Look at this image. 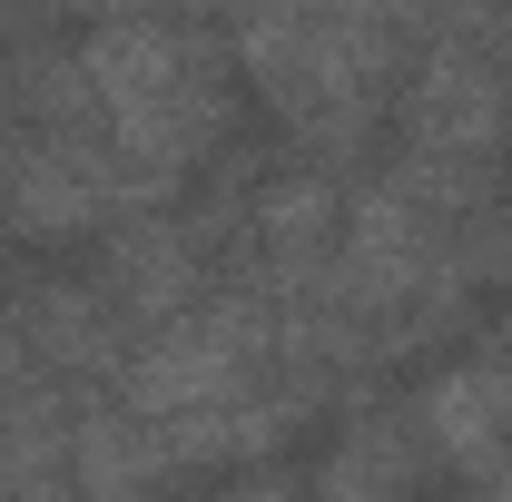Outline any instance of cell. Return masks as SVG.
<instances>
[{
  "instance_id": "obj_1",
  "label": "cell",
  "mask_w": 512,
  "mask_h": 502,
  "mask_svg": "<svg viewBox=\"0 0 512 502\" xmlns=\"http://www.w3.org/2000/svg\"><path fill=\"white\" fill-rule=\"evenodd\" d=\"M89 79V119L138 178L178 188L237 128V50L207 20H99L69 40Z\"/></svg>"
},
{
  "instance_id": "obj_2",
  "label": "cell",
  "mask_w": 512,
  "mask_h": 502,
  "mask_svg": "<svg viewBox=\"0 0 512 502\" xmlns=\"http://www.w3.org/2000/svg\"><path fill=\"white\" fill-rule=\"evenodd\" d=\"M227 50H237V79H256V99L286 119V138L335 178L394 119L414 20L404 10H266L227 30Z\"/></svg>"
},
{
  "instance_id": "obj_3",
  "label": "cell",
  "mask_w": 512,
  "mask_h": 502,
  "mask_svg": "<svg viewBox=\"0 0 512 502\" xmlns=\"http://www.w3.org/2000/svg\"><path fill=\"white\" fill-rule=\"evenodd\" d=\"M394 138L404 158L444 168H493L512 148V20L493 10H434L414 20V50L394 79Z\"/></svg>"
},
{
  "instance_id": "obj_4",
  "label": "cell",
  "mask_w": 512,
  "mask_h": 502,
  "mask_svg": "<svg viewBox=\"0 0 512 502\" xmlns=\"http://www.w3.org/2000/svg\"><path fill=\"white\" fill-rule=\"evenodd\" d=\"M178 188L138 178L99 128H20L0 138V227L20 247H69V237H109L128 217H158Z\"/></svg>"
},
{
  "instance_id": "obj_5",
  "label": "cell",
  "mask_w": 512,
  "mask_h": 502,
  "mask_svg": "<svg viewBox=\"0 0 512 502\" xmlns=\"http://www.w3.org/2000/svg\"><path fill=\"white\" fill-rule=\"evenodd\" d=\"M99 296H109L119 325H138V335L197 315L217 296L207 237H197L188 217H128V227H109V247H99Z\"/></svg>"
},
{
  "instance_id": "obj_6",
  "label": "cell",
  "mask_w": 512,
  "mask_h": 502,
  "mask_svg": "<svg viewBox=\"0 0 512 502\" xmlns=\"http://www.w3.org/2000/svg\"><path fill=\"white\" fill-rule=\"evenodd\" d=\"M20 315V355L30 375H128V325L119 306L99 296V276H50V286H20L10 296Z\"/></svg>"
},
{
  "instance_id": "obj_7",
  "label": "cell",
  "mask_w": 512,
  "mask_h": 502,
  "mask_svg": "<svg viewBox=\"0 0 512 502\" xmlns=\"http://www.w3.org/2000/svg\"><path fill=\"white\" fill-rule=\"evenodd\" d=\"M414 434H424V453H444V463L473 473L512 434V345H473V355L434 365L424 394H414Z\"/></svg>"
},
{
  "instance_id": "obj_8",
  "label": "cell",
  "mask_w": 512,
  "mask_h": 502,
  "mask_svg": "<svg viewBox=\"0 0 512 502\" xmlns=\"http://www.w3.org/2000/svg\"><path fill=\"white\" fill-rule=\"evenodd\" d=\"M178 483L158 424H138L128 404H69V493L79 502H158Z\"/></svg>"
},
{
  "instance_id": "obj_9",
  "label": "cell",
  "mask_w": 512,
  "mask_h": 502,
  "mask_svg": "<svg viewBox=\"0 0 512 502\" xmlns=\"http://www.w3.org/2000/svg\"><path fill=\"white\" fill-rule=\"evenodd\" d=\"M414 463H424V434H414V414H394V404H365V414L335 434V453L306 473V502H404V493H414Z\"/></svg>"
},
{
  "instance_id": "obj_10",
  "label": "cell",
  "mask_w": 512,
  "mask_h": 502,
  "mask_svg": "<svg viewBox=\"0 0 512 502\" xmlns=\"http://www.w3.org/2000/svg\"><path fill=\"white\" fill-rule=\"evenodd\" d=\"M227 502H306V483H286V473H256V483H237Z\"/></svg>"
},
{
  "instance_id": "obj_11",
  "label": "cell",
  "mask_w": 512,
  "mask_h": 502,
  "mask_svg": "<svg viewBox=\"0 0 512 502\" xmlns=\"http://www.w3.org/2000/svg\"><path fill=\"white\" fill-rule=\"evenodd\" d=\"M0 40H10V20H0Z\"/></svg>"
}]
</instances>
